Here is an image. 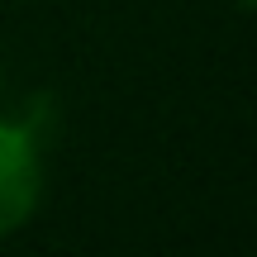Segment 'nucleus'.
I'll return each instance as SVG.
<instances>
[{
    "label": "nucleus",
    "instance_id": "1",
    "mask_svg": "<svg viewBox=\"0 0 257 257\" xmlns=\"http://www.w3.org/2000/svg\"><path fill=\"white\" fill-rule=\"evenodd\" d=\"M43 195V148L24 119H0V238L19 233Z\"/></svg>",
    "mask_w": 257,
    "mask_h": 257
}]
</instances>
